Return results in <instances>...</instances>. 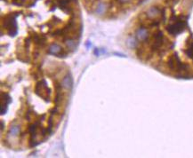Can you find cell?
I'll return each mask as SVG.
<instances>
[{
    "mask_svg": "<svg viewBox=\"0 0 193 158\" xmlns=\"http://www.w3.org/2000/svg\"><path fill=\"white\" fill-rule=\"evenodd\" d=\"M60 52H62V48L57 45H54L52 46H51L50 48V54H59Z\"/></svg>",
    "mask_w": 193,
    "mask_h": 158,
    "instance_id": "1",
    "label": "cell"
}]
</instances>
